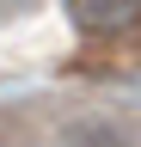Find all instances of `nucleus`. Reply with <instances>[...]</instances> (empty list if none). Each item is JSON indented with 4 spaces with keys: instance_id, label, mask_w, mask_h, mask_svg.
<instances>
[{
    "instance_id": "f257e3e1",
    "label": "nucleus",
    "mask_w": 141,
    "mask_h": 147,
    "mask_svg": "<svg viewBox=\"0 0 141 147\" xmlns=\"http://www.w3.org/2000/svg\"><path fill=\"white\" fill-rule=\"evenodd\" d=\"M67 18L92 37H123L141 25V0H67Z\"/></svg>"
},
{
    "instance_id": "f03ea898",
    "label": "nucleus",
    "mask_w": 141,
    "mask_h": 147,
    "mask_svg": "<svg viewBox=\"0 0 141 147\" xmlns=\"http://www.w3.org/2000/svg\"><path fill=\"white\" fill-rule=\"evenodd\" d=\"M55 147H129V135H123L117 123H104V117H80V123L61 129Z\"/></svg>"
},
{
    "instance_id": "7ed1b4c3",
    "label": "nucleus",
    "mask_w": 141,
    "mask_h": 147,
    "mask_svg": "<svg viewBox=\"0 0 141 147\" xmlns=\"http://www.w3.org/2000/svg\"><path fill=\"white\" fill-rule=\"evenodd\" d=\"M19 12H37V0H0V18H19Z\"/></svg>"
}]
</instances>
